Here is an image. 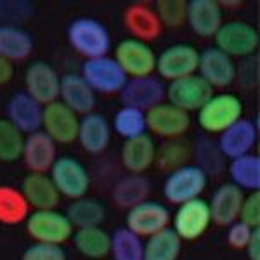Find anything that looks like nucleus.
Segmentation results:
<instances>
[{
  "instance_id": "1",
  "label": "nucleus",
  "mask_w": 260,
  "mask_h": 260,
  "mask_svg": "<svg viewBox=\"0 0 260 260\" xmlns=\"http://www.w3.org/2000/svg\"><path fill=\"white\" fill-rule=\"evenodd\" d=\"M66 39L71 49L85 59L108 56L111 49V37L108 28L95 18H77L68 24Z\"/></svg>"
},
{
  "instance_id": "2",
  "label": "nucleus",
  "mask_w": 260,
  "mask_h": 260,
  "mask_svg": "<svg viewBox=\"0 0 260 260\" xmlns=\"http://www.w3.org/2000/svg\"><path fill=\"white\" fill-rule=\"evenodd\" d=\"M243 118V103L234 94H213L198 110V125L207 134H220Z\"/></svg>"
},
{
  "instance_id": "3",
  "label": "nucleus",
  "mask_w": 260,
  "mask_h": 260,
  "mask_svg": "<svg viewBox=\"0 0 260 260\" xmlns=\"http://www.w3.org/2000/svg\"><path fill=\"white\" fill-rule=\"evenodd\" d=\"M26 233L35 243H45V245H57L71 240L75 228L71 225L66 213L59 210H35L28 215Z\"/></svg>"
},
{
  "instance_id": "4",
  "label": "nucleus",
  "mask_w": 260,
  "mask_h": 260,
  "mask_svg": "<svg viewBox=\"0 0 260 260\" xmlns=\"http://www.w3.org/2000/svg\"><path fill=\"white\" fill-rule=\"evenodd\" d=\"M208 177L196 165H184L167 174L163 182V196L172 205H182L186 201L201 198V192L207 189Z\"/></svg>"
},
{
  "instance_id": "5",
  "label": "nucleus",
  "mask_w": 260,
  "mask_h": 260,
  "mask_svg": "<svg viewBox=\"0 0 260 260\" xmlns=\"http://www.w3.org/2000/svg\"><path fill=\"white\" fill-rule=\"evenodd\" d=\"M82 78L94 90V94L113 95L120 94L127 83V75L113 57L103 56L95 59H85L82 64Z\"/></svg>"
},
{
  "instance_id": "6",
  "label": "nucleus",
  "mask_w": 260,
  "mask_h": 260,
  "mask_svg": "<svg viewBox=\"0 0 260 260\" xmlns=\"http://www.w3.org/2000/svg\"><path fill=\"white\" fill-rule=\"evenodd\" d=\"M50 180L57 192L70 200H80L90 187V175L82 161L73 156H59L50 167Z\"/></svg>"
},
{
  "instance_id": "7",
  "label": "nucleus",
  "mask_w": 260,
  "mask_h": 260,
  "mask_svg": "<svg viewBox=\"0 0 260 260\" xmlns=\"http://www.w3.org/2000/svg\"><path fill=\"white\" fill-rule=\"evenodd\" d=\"M213 39H215V47L229 57H248L258 49L260 44L257 28L245 21L222 23Z\"/></svg>"
},
{
  "instance_id": "8",
  "label": "nucleus",
  "mask_w": 260,
  "mask_h": 260,
  "mask_svg": "<svg viewBox=\"0 0 260 260\" xmlns=\"http://www.w3.org/2000/svg\"><path fill=\"white\" fill-rule=\"evenodd\" d=\"M127 78H142L153 77L156 71V54L149 47V44H144L136 39L121 40L115 49L113 57Z\"/></svg>"
},
{
  "instance_id": "9",
  "label": "nucleus",
  "mask_w": 260,
  "mask_h": 260,
  "mask_svg": "<svg viewBox=\"0 0 260 260\" xmlns=\"http://www.w3.org/2000/svg\"><path fill=\"white\" fill-rule=\"evenodd\" d=\"M212 224L208 201L196 198L179 205L177 212L172 217V229L180 241H194L207 233Z\"/></svg>"
},
{
  "instance_id": "10",
  "label": "nucleus",
  "mask_w": 260,
  "mask_h": 260,
  "mask_svg": "<svg viewBox=\"0 0 260 260\" xmlns=\"http://www.w3.org/2000/svg\"><path fill=\"white\" fill-rule=\"evenodd\" d=\"M200 52L191 44H174L156 56V71L169 82L198 73Z\"/></svg>"
},
{
  "instance_id": "11",
  "label": "nucleus",
  "mask_w": 260,
  "mask_h": 260,
  "mask_svg": "<svg viewBox=\"0 0 260 260\" xmlns=\"http://www.w3.org/2000/svg\"><path fill=\"white\" fill-rule=\"evenodd\" d=\"M170 210L165 205L154 200H146L127 210V220H125L127 225L125 228L142 240V238H149L170 228Z\"/></svg>"
},
{
  "instance_id": "12",
  "label": "nucleus",
  "mask_w": 260,
  "mask_h": 260,
  "mask_svg": "<svg viewBox=\"0 0 260 260\" xmlns=\"http://www.w3.org/2000/svg\"><path fill=\"white\" fill-rule=\"evenodd\" d=\"M191 127V116L170 103H160L146 111V128L163 139H179Z\"/></svg>"
},
{
  "instance_id": "13",
  "label": "nucleus",
  "mask_w": 260,
  "mask_h": 260,
  "mask_svg": "<svg viewBox=\"0 0 260 260\" xmlns=\"http://www.w3.org/2000/svg\"><path fill=\"white\" fill-rule=\"evenodd\" d=\"M212 95L213 89L198 73L170 82L165 89V98L169 99V103L186 113L198 111Z\"/></svg>"
},
{
  "instance_id": "14",
  "label": "nucleus",
  "mask_w": 260,
  "mask_h": 260,
  "mask_svg": "<svg viewBox=\"0 0 260 260\" xmlns=\"http://www.w3.org/2000/svg\"><path fill=\"white\" fill-rule=\"evenodd\" d=\"M24 87L26 94L42 106L59 99L61 77L52 64L45 61H35L24 71Z\"/></svg>"
},
{
  "instance_id": "15",
  "label": "nucleus",
  "mask_w": 260,
  "mask_h": 260,
  "mask_svg": "<svg viewBox=\"0 0 260 260\" xmlns=\"http://www.w3.org/2000/svg\"><path fill=\"white\" fill-rule=\"evenodd\" d=\"M78 121H80V118H78L77 113H73L68 106H64L59 99L44 106L42 127H44V132L56 144H71V142L77 141Z\"/></svg>"
},
{
  "instance_id": "16",
  "label": "nucleus",
  "mask_w": 260,
  "mask_h": 260,
  "mask_svg": "<svg viewBox=\"0 0 260 260\" xmlns=\"http://www.w3.org/2000/svg\"><path fill=\"white\" fill-rule=\"evenodd\" d=\"M198 75L212 89H222L236 80L238 68L233 57L217 47H208L200 52Z\"/></svg>"
},
{
  "instance_id": "17",
  "label": "nucleus",
  "mask_w": 260,
  "mask_h": 260,
  "mask_svg": "<svg viewBox=\"0 0 260 260\" xmlns=\"http://www.w3.org/2000/svg\"><path fill=\"white\" fill-rule=\"evenodd\" d=\"M165 99V87L156 77L128 78L120 92V101L123 106L148 111Z\"/></svg>"
},
{
  "instance_id": "18",
  "label": "nucleus",
  "mask_w": 260,
  "mask_h": 260,
  "mask_svg": "<svg viewBox=\"0 0 260 260\" xmlns=\"http://www.w3.org/2000/svg\"><path fill=\"white\" fill-rule=\"evenodd\" d=\"M257 125L251 120L241 118L220 134L217 146H219L222 156L234 160V158H240L243 154L251 153V149L257 144Z\"/></svg>"
},
{
  "instance_id": "19",
  "label": "nucleus",
  "mask_w": 260,
  "mask_h": 260,
  "mask_svg": "<svg viewBox=\"0 0 260 260\" xmlns=\"http://www.w3.org/2000/svg\"><path fill=\"white\" fill-rule=\"evenodd\" d=\"M44 106L30 98L24 90L16 92L6 104V120L11 121L21 134L39 132L42 127Z\"/></svg>"
},
{
  "instance_id": "20",
  "label": "nucleus",
  "mask_w": 260,
  "mask_h": 260,
  "mask_svg": "<svg viewBox=\"0 0 260 260\" xmlns=\"http://www.w3.org/2000/svg\"><path fill=\"white\" fill-rule=\"evenodd\" d=\"M21 158L31 174H45L57 160V144L44 130L33 132L24 137Z\"/></svg>"
},
{
  "instance_id": "21",
  "label": "nucleus",
  "mask_w": 260,
  "mask_h": 260,
  "mask_svg": "<svg viewBox=\"0 0 260 260\" xmlns=\"http://www.w3.org/2000/svg\"><path fill=\"white\" fill-rule=\"evenodd\" d=\"M123 26L132 35L130 39L141 40L144 44L156 40L163 31V24L156 11L146 4H132L123 11Z\"/></svg>"
},
{
  "instance_id": "22",
  "label": "nucleus",
  "mask_w": 260,
  "mask_h": 260,
  "mask_svg": "<svg viewBox=\"0 0 260 260\" xmlns=\"http://www.w3.org/2000/svg\"><path fill=\"white\" fill-rule=\"evenodd\" d=\"M186 23L198 37L212 39L224 23L222 7L217 0H191L187 2Z\"/></svg>"
},
{
  "instance_id": "23",
  "label": "nucleus",
  "mask_w": 260,
  "mask_h": 260,
  "mask_svg": "<svg viewBox=\"0 0 260 260\" xmlns=\"http://www.w3.org/2000/svg\"><path fill=\"white\" fill-rule=\"evenodd\" d=\"M77 141L82 148L90 154H101L110 146L111 141V125L108 118L101 113L92 111L83 115L78 121Z\"/></svg>"
},
{
  "instance_id": "24",
  "label": "nucleus",
  "mask_w": 260,
  "mask_h": 260,
  "mask_svg": "<svg viewBox=\"0 0 260 260\" xmlns=\"http://www.w3.org/2000/svg\"><path fill=\"white\" fill-rule=\"evenodd\" d=\"M59 101L77 115H89L95 108V94L80 73H66L61 77Z\"/></svg>"
},
{
  "instance_id": "25",
  "label": "nucleus",
  "mask_w": 260,
  "mask_h": 260,
  "mask_svg": "<svg viewBox=\"0 0 260 260\" xmlns=\"http://www.w3.org/2000/svg\"><path fill=\"white\" fill-rule=\"evenodd\" d=\"M243 198H245L243 191L231 182H225L217 187L212 194V200L208 201L212 222H215L217 225H224V228L236 222L240 217Z\"/></svg>"
},
{
  "instance_id": "26",
  "label": "nucleus",
  "mask_w": 260,
  "mask_h": 260,
  "mask_svg": "<svg viewBox=\"0 0 260 260\" xmlns=\"http://www.w3.org/2000/svg\"><path fill=\"white\" fill-rule=\"evenodd\" d=\"M19 191L23 192L30 208H35V210H54L59 205L61 194L57 192L49 175L45 174H31L30 172L23 179Z\"/></svg>"
},
{
  "instance_id": "27",
  "label": "nucleus",
  "mask_w": 260,
  "mask_h": 260,
  "mask_svg": "<svg viewBox=\"0 0 260 260\" xmlns=\"http://www.w3.org/2000/svg\"><path fill=\"white\" fill-rule=\"evenodd\" d=\"M154 154H156V144L153 137L148 134H142L139 137H134L123 142L121 146V165L128 174L142 175L146 170L154 165Z\"/></svg>"
},
{
  "instance_id": "28",
  "label": "nucleus",
  "mask_w": 260,
  "mask_h": 260,
  "mask_svg": "<svg viewBox=\"0 0 260 260\" xmlns=\"http://www.w3.org/2000/svg\"><path fill=\"white\" fill-rule=\"evenodd\" d=\"M33 39L26 30L12 24H0V57L14 62L30 57Z\"/></svg>"
},
{
  "instance_id": "29",
  "label": "nucleus",
  "mask_w": 260,
  "mask_h": 260,
  "mask_svg": "<svg viewBox=\"0 0 260 260\" xmlns=\"http://www.w3.org/2000/svg\"><path fill=\"white\" fill-rule=\"evenodd\" d=\"M151 192V184L148 177L139 174H130L121 177L118 182L113 186V201L118 205L120 208L130 210L132 207L142 203L148 200Z\"/></svg>"
},
{
  "instance_id": "30",
  "label": "nucleus",
  "mask_w": 260,
  "mask_h": 260,
  "mask_svg": "<svg viewBox=\"0 0 260 260\" xmlns=\"http://www.w3.org/2000/svg\"><path fill=\"white\" fill-rule=\"evenodd\" d=\"M192 160V146L186 139H165L160 146H156L154 154V165L161 172H170L180 169L184 165H189Z\"/></svg>"
},
{
  "instance_id": "31",
  "label": "nucleus",
  "mask_w": 260,
  "mask_h": 260,
  "mask_svg": "<svg viewBox=\"0 0 260 260\" xmlns=\"http://www.w3.org/2000/svg\"><path fill=\"white\" fill-rule=\"evenodd\" d=\"M231 184L250 192L260 189V156L248 153L229 161L228 167Z\"/></svg>"
},
{
  "instance_id": "32",
  "label": "nucleus",
  "mask_w": 260,
  "mask_h": 260,
  "mask_svg": "<svg viewBox=\"0 0 260 260\" xmlns=\"http://www.w3.org/2000/svg\"><path fill=\"white\" fill-rule=\"evenodd\" d=\"M73 243L83 257L87 258H104L110 255L111 234H108L103 228H85L77 229L73 233Z\"/></svg>"
},
{
  "instance_id": "33",
  "label": "nucleus",
  "mask_w": 260,
  "mask_h": 260,
  "mask_svg": "<svg viewBox=\"0 0 260 260\" xmlns=\"http://www.w3.org/2000/svg\"><path fill=\"white\" fill-rule=\"evenodd\" d=\"M182 251V241L172 228L149 236L144 243L142 260H177Z\"/></svg>"
},
{
  "instance_id": "34",
  "label": "nucleus",
  "mask_w": 260,
  "mask_h": 260,
  "mask_svg": "<svg viewBox=\"0 0 260 260\" xmlns=\"http://www.w3.org/2000/svg\"><path fill=\"white\" fill-rule=\"evenodd\" d=\"M66 217L71 222V225L77 229L101 228V224L106 219V208L98 200L83 196V198L75 200L70 205Z\"/></svg>"
},
{
  "instance_id": "35",
  "label": "nucleus",
  "mask_w": 260,
  "mask_h": 260,
  "mask_svg": "<svg viewBox=\"0 0 260 260\" xmlns=\"http://www.w3.org/2000/svg\"><path fill=\"white\" fill-rule=\"evenodd\" d=\"M30 215V205L14 186H0V224L16 225Z\"/></svg>"
},
{
  "instance_id": "36",
  "label": "nucleus",
  "mask_w": 260,
  "mask_h": 260,
  "mask_svg": "<svg viewBox=\"0 0 260 260\" xmlns=\"http://www.w3.org/2000/svg\"><path fill=\"white\" fill-rule=\"evenodd\" d=\"M194 165L208 175H219L225 169V158L222 156L219 146L210 137H198L192 146Z\"/></svg>"
},
{
  "instance_id": "37",
  "label": "nucleus",
  "mask_w": 260,
  "mask_h": 260,
  "mask_svg": "<svg viewBox=\"0 0 260 260\" xmlns=\"http://www.w3.org/2000/svg\"><path fill=\"white\" fill-rule=\"evenodd\" d=\"M110 255L113 260H142L144 243L127 228H118L111 234Z\"/></svg>"
},
{
  "instance_id": "38",
  "label": "nucleus",
  "mask_w": 260,
  "mask_h": 260,
  "mask_svg": "<svg viewBox=\"0 0 260 260\" xmlns=\"http://www.w3.org/2000/svg\"><path fill=\"white\" fill-rule=\"evenodd\" d=\"M113 130L125 141L146 134V113L136 108L121 106L113 116Z\"/></svg>"
},
{
  "instance_id": "39",
  "label": "nucleus",
  "mask_w": 260,
  "mask_h": 260,
  "mask_svg": "<svg viewBox=\"0 0 260 260\" xmlns=\"http://www.w3.org/2000/svg\"><path fill=\"white\" fill-rule=\"evenodd\" d=\"M24 136L11 121L0 118V161H18L23 153Z\"/></svg>"
},
{
  "instance_id": "40",
  "label": "nucleus",
  "mask_w": 260,
  "mask_h": 260,
  "mask_svg": "<svg viewBox=\"0 0 260 260\" xmlns=\"http://www.w3.org/2000/svg\"><path fill=\"white\" fill-rule=\"evenodd\" d=\"M154 11H156L163 26L179 28L186 23L187 2L184 0H158Z\"/></svg>"
},
{
  "instance_id": "41",
  "label": "nucleus",
  "mask_w": 260,
  "mask_h": 260,
  "mask_svg": "<svg viewBox=\"0 0 260 260\" xmlns=\"http://www.w3.org/2000/svg\"><path fill=\"white\" fill-rule=\"evenodd\" d=\"M33 14V6L28 2H0V21L2 24L19 26Z\"/></svg>"
},
{
  "instance_id": "42",
  "label": "nucleus",
  "mask_w": 260,
  "mask_h": 260,
  "mask_svg": "<svg viewBox=\"0 0 260 260\" xmlns=\"http://www.w3.org/2000/svg\"><path fill=\"white\" fill-rule=\"evenodd\" d=\"M238 220L251 229L260 228V191H253L243 198Z\"/></svg>"
},
{
  "instance_id": "43",
  "label": "nucleus",
  "mask_w": 260,
  "mask_h": 260,
  "mask_svg": "<svg viewBox=\"0 0 260 260\" xmlns=\"http://www.w3.org/2000/svg\"><path fill=\"white\" fill-rule=\"evenodd\" d=\"M21 260H66V251L57 245L33 243L23 251Z\"/></svg>"
},
{
  "instance_id": "44",
  "label": "nucleus",
  "mask_w": 260,
  "mask_h": 260,
  "mask_svg": "<svg viewBox=\"0 0 260 260\" xmlns=\"http://www.w3.org/2000/svg\"><path fill=\"white\" fill-rule=\"evenodd\" d=\"M228 228H229L228 229V243H229L231 248L245 250L250 241V236H251V233H253V229L248 228V225L243 224L240 220L233 222V224L228 225Z\"/></svg>"
},
{
  "instance_id": "45",
  "label": "nucleus",
  "mask_w": 260,
  "mask_h": 260,
  "mask_svg": "<svg viewBox=\"0 0 260 260\" xmlns=\"http://www.w3.org/2000/svg\"><path fill=\"white\" fill-rule=\"evenodd\" d=\"M246 253H248L250 260H260V228L253 229L250 236V241L246 245Z\"/></svg>"
},
{
  "instance_id": "46",
  "label": "nucleus",
  "mask_w": 260,
  "mask_h": 260,
  "mask_svg": "<svg viewBox=\"0 0 260 260\" xmlns=\"http://www.w3.org/2000/svg\"><path fill=\"white\" fill-rule=\"evenodd\" d=\"M14 77V64L11 61L0 57V87L9 83Z\"/></svg>"
}]
</instances>
